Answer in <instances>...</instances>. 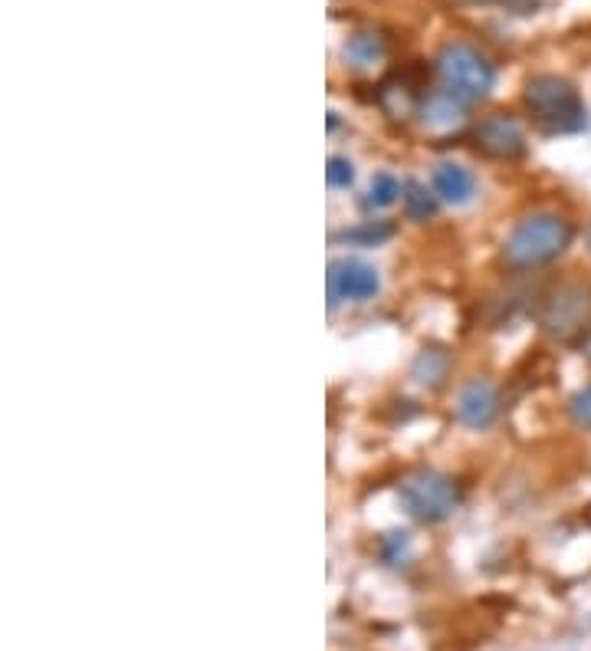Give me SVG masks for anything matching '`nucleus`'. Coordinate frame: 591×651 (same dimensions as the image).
Instances as JSON below:
<instances>
[{
    "mask_svg": "<svg viewBox=\"0 0 591 651\" xmlns=\"http://www.w3.org/2000/svg\"><path fill=\"white\" fill-rule=\"evenodd\" d=\"M572 237H576V230L566 217L533 215L513 227V234L506 237L503 257L513 270L546 267L569 250Z\"/></svg>",
    "mask_w": 591,
    "mask_h": 651,
    "instance_id": "nucleus-1",
    "label": "nucleus"
},
{
    "mask_svg": "<svg viewBox=\"0 0 591 651\" xmlns=\"http://www.w3.org/2000/svg\"><path fill=\"white\" fill-rule=\"evenodd\" d=\"M326 178H329L332 188H349L355 182V165L349 159H342V155H332L329 169H326Z\"/></svg>",
    "mask_w": 591,
    "mask_h": 651,
    "instance_id": "nucleus-15",
    "label": "nucleus"
},
{
    "mask_svg": "<svg viewBox=\"0 0 591 651\" xmlns=\"http://www.w3.org/2000/svg\"><path fill=\"white\" fill-rule=\"evenodd\" d=\"M404 211H407V217H414V220H427V217H434V211H437V195H430L417 182H407L404 185Z\"/></svg>",
    "mask_w": 591,
    "mask_h": 651,
    "instance_id": "nucleus-12",
    "label": "nucleus"
},
{
    "mask_svg": "<svg viewBox=\"0 0 591 651\" xmlns=\"http://www.w3.org/2000/svg\"><path fill=\"white\" fill-rule=\"evenodd\" d=\"M437 76L450 96L460 102H480L493 89V63L470 43H450L437 56Z\"/></svg>",
    "mask_w": 591,
    "mask_h": 651,
    "instance_id": "nucleus-3",
    "label": "nucleus"
},
{
    "mask_svg": "<svg viewBox=\"0 0 591 651\" xmlns=\"http://www.w3.org/2000/svg\"><path fill=\"white\" fill-rule=\"evenodd\" d=\"M346 59L359 69L365 66H375L385 59V40L379 33H355L349 43H346Z\"/></svg>",
    "mask_w": 591,
    "mask_h": 651,
    "instance_id": "nucleus-11",
    "label": "nucleus"
},
{
    "mask_svg": "<svg viewBox=\"0 0 591 651\" xmlns=\"http://www.w3.org/2000/svg\"><path fill=\"white\" fill-rule=\"evenodd\" d=\"M397 500H401V510L414 517L417 523H440L457 510L460 490L450 477L437 470H417L401 484Z\"/></svg>",
    "mask_w": 591,
    "mask_h": 651,
    "instance_id": "nucleus-4",
    "label": "nucleus"
},
{
    "mask_svg": "<svg viewBox=\"0 0 591 651\" xmlns=\"http://www.w3.org/2000/svg\"><path fill=\"white\" fill-rule=\"evenodd\" d=\"M401 195H404V188L392 172H379L369 185V208H392Z\"/></svg>",
    "mask_w": 591,
    "mask_h": 651,
    "instance_id": "nucleus-14",
    "label": "nucleus"
},
{
    "mask_svg": "<svg viewBox=\"0 0 591 651\" xmlns=\"http://www.w3.org/2000/svg\"><path fill=\"white\" fill-rule=\"evenodd\" d=\"M523 99L546 132L569 135V132H579L589 126V109L579 99V89L562 76H552V73L533 76L526 83Z\"/></svg>",
    "mask_w": 591,
    "mask_h": 651,
    "instance_id": "nucleus-2",
    "label": "nucleus"
},
{
    "mask_svg": "<svg viewBox=\"0 0 591 651\" xmlns=\"http://www.w3.org/2000/svg\"><path fill=\"white\" fill-rule=\"evenodd\" d=\"M447 376V356L440 349H424L414 362V379L424 386H437Z\"/></svg>",
    "mask_w": 591,
    "mask_h": 651,
    "instance_id": "nucleus-13",
    "label": "nucleus"
},
{
    "mask_svg": "<svg viewBox=\"0 0 591 651\" xmlns=\"http://www.w3.org/2000/svg\"><path fill=\"white\" fill-rule=\"evenodd\" d=\"M539 326L552 336V339H576L591 326V290L585 283H566L559 290H552L543 303L539 313Z\"/></svg>",
    "mask_w": 591,
    "mask_h": 651,
    "instance_id": "nucleus-5",
    "label": "nucleus"
},
{
    "mask_svg": "<svg viewBox=\"0 0 591 651\" xmlns=\"http://www.w3.org/2000/svg\"><path fill=\"white\" fill-rule=\"evenodd\" d=\"M473 139L490 159H519L526 152V132L510 116H486L473 129Z\"/></svg>",
    "mask_w": 591,
    "mask_h": 651,
    "instance_id": "nucleus-7",
    "label": "nucleus"
},
{
    "mask_svg": "<svg viewBox=\"0 0 591 651\" xmlns=\"http://www.w3.org/2000/svg\"><path fill=\"white\" fill-rule=\"evenodd\" d=\"M392 237V227L388 224H369V227H359V230H349L346 234V240H359V243H382V240H388Z\"/></svg>",
    "mask_w": 591,
    "mask_h": 651,
    "instance_id": "nucleus-17",
    "label": "nucleus"
},
{
    "mask_svg": "<svg viewBox=\"0 0 591 651\" xmlns=\"http://www.w3.org/2000/svg\"><path fill=\"white\" fill-rule=\"evenodd\" d=\"M569 415L579 428H591V386H585L582 392L572 395L569 402Z\"/></svg>",
    "mask_w": 591,
    "mask_h": 651,
    "instance_id": "nucleus-16",
    "label": "nucleus"
},
{
    "mask_svg": "<svg viewBox=\"0 0 591 651\" xmlns=\"http://www.w3.org/2000/svg\"><path fill=\"white\" fill-rule=\"evenodd\" d=\"M500 3L510 7V10H516V13H536L543 0H500Z\"/></svg>",
    "mask_w": 591,
    "mask_h": 651,
    "instance_id": "nucleus-18",
    "label": "nucleus"
},
{
    "mask_svg": "<svg viewBox=\"0 0 591 651\" xmlns=\"http://www.w3.org/2000/svg\"><path fill=\"white\" fill-rule=\"evenodd\" d=\"M420 116H424V126H427V129H434V132H450V129H457V126L463 122V102L444 89V93H437V96H430V99L424 102Z\"/></svg>",
    "mask_w": 591,
    "mask_h": 651,
    "instance_id": "nucleus-10",
    "label": "nucleus"
},
{
    "mask_svg": "<svg viewBox=\"0 0 591 651\" xmlns=\"http://www.w3.org/2000/svg\"><path fill=\"white\" fill-rule=\"evenodd\" d=\"M585 359L591 362V333H589V339H585Z\"/></svg>",
    "mask_w": 591,
    "mask_h": 651,
    "instance_id": "nucleus-19",
    "label": "nucleus"
},
{
    "mask_svg": "<svg viewBox=\"0 0 591 651\" xmlns=\"http://www.w3.org/2000/svg\"><path fill=\"white\" fill-rule=\"evenodd\" d=\"M457 419H460V425H467L473 432L490 428L500 419V392L490 382L473 379L457 395Z\"/></svg>",
    "mask_w": 591,
    "mask_h": 651,
    "instance_id": "nucleus-8",
    "label": "nucleus"
},
{
    "mask_svg": "<svg viewBox=\"0 0 591 651\" xmlns=\"http://www.w3.org/2000/svg\"><path fill=\"white\" fill-rule=\"evenodd\" d=\"M589 243H591V227H589Z\"/></svg>",
    "mask_w": 591,
    "mask_h": 651,
    "instance_id": "nucleus-20",
    "label": "nucleus"
},
{
    "mask_svg": "<svg viewBox=\"0 0 591 651\" xmlns=\"http://www.w3.org/2000/svg\"><path fill=\"white\" fill-rule=\"evenodd\" d=\"M430 185H434V195L453 208H463L473 202L477 195V178L470 169L457 165V162H440L430 175Z\"/></svg>",
    "mask_w": 591,
    "mask_h": 651,
    "instance_id": "nucleus-9",
    "label": "nucleus"
},
{
    "mask_svg": "<svg viewBox=\"0 0 591 651\" xmlns=\"http://www.w3.org/2000/svg\"><path fill=\"white\" fill-rule=\"evenodd\" d=\"M382 290V276L369 260L346 257L329 267V300L336 303H365Z\"/></svg>",
    "mask_w": 591,
    "mask_h": 651,
    "instance_id": "nucleus-6",
    "label": "nucleus"
}]
</instances>
